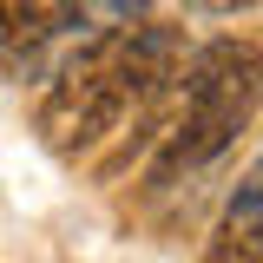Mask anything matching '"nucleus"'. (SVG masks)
I'll return each mask as SVG.
<instances>
[{
  "mask_svg": "<svg viewBox=\"0 0 263 263\" xmlns=\"http://www.w3.org/2000/svg\"><path fill=\"white\" fill-rule=\"evenodd\" d=\"M204 263H263V164L230 191L224 217L204 243Z\"/></svg>",
  "mask_w": 263,
  "mask_h": 263,
  "instance_id": "nucleus-3",
  "label": "nucleus"
},
{
  "mask_svg": "<svg viewBox=\"0 0 263 263\" xmlns=\"http://www.w3.org/2000/svg\"><path fill=\"white\" fill-rule=\"evenodd\" d=\"M197 13H243V7H257V0H191Z\"/></svg>",
  "mask_w": 263,
  "mask_h": 263,
  "instance_id": "nucleus-4",
  "label": "nucleus"
},
{
  "mask_svg": "<svg viewBox=\"0 0 263 263\" xmlns=\"http://www.w3.org/2000/svg\"><path fill=\"white\" fill-rule=\"evenodd\" d=\"M178 79L184 46L171 27H105L53 72L40 99V132L60 158H79L125 125V112H152Z\"/></svg>",
  "mask_w": 263,
  "mask_h": 263,
  "instance_id": "nucleus-1",
  "label": "nucleus"
},
{
  "mask_svg": "<svg viewBox=\"0 0 263 263\" xmlns=\"http://www.w3.org/2000/svg\"><path fill=\"white\" fill-rule=\"evenodd\" d=\"M184 112H178V125L164 132V158H158V178L164 171H191V164H211L224 152L237 132L250 125V112H257L263 99V53L250 40H211V46H197L191 66H184Z\"/></svg>",
  "mask_w": 263,
  "mask_h": 263,
  "instance_id": "nucleus-2",
  "label": "nucleus"
}]
</instances>
